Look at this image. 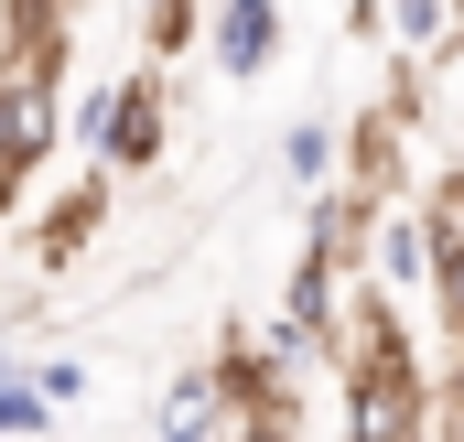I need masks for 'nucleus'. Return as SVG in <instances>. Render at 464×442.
Returning a JSON list of instances; mask_svg holds the SVG:
<instances>
[{"label":"nucleus","mask_w":464,"mask_h":442,"mask_svg":"<svg viewBox=\"0 0 464 442\" xmlns=\"http://www.w3.org/2000/svg\"><path fill=\"white\" fill-rule=\"evenodd\" d=\"M151 442H237V389H227V367H217V356H206V367H184V378L162 389Z\"/></svg>","instance_id":"5"},{"label":"nucleus","mask_w":464,"mask_h":442,"mask_svg":"<svg viewBox=\"0 0 464 442\" xmlns=\"http://www.w3.org/2000/svg\"><path fill=\"white\" fill-rule=\"evenodd\" d=\"M335 162H346V130H335V119H292V140H281V173H292V195H324V184H346Z\"/></svg>","instance_id":"9"},{"label":"nucleus","mask_w":464,"mask_h":442,"mask_svg":"<svg viewBox=\"0 0 464 442\" xmlns=\"http://www.w3.org/2000/svg\"><path fill=\"white\" fill-rule=\"evenodd\" d=\"M454 22H464V0H454Z\"/></svg>","instance_id":"16"},{"label":"nucleus","mask_w":464,"mask_h":442,"mask_svg":"<svg viewBox=\"0 0 464 442\" xmlns=\"http://www.w3.org/2000/svg\"><path fill=\"white\" fill-rule=\"evenodd\" d=\"M65 11H76V0H0V54H11V43H54Z\"/></svg>","instance_id":"10"},{"label":"nucleus","mask_w":464,"mask_h":442,"mask_svg":"<svg viewBox=\"0 0 464 442\" xmlns=\"http://www.w3.org/2000/svg\"><path fill=\"white\" fill-rule=\"evenodd\" d=\"M65 140V33L54 43H11L0 54V162L44 173Z\"/></svg>","instance_id":"2"},{"label":"nucleus","mask_w":464,"mask_h":442,"mask_svg":"<svg viewBox=\"0 0 464 442\" xmlns=\"http://www.w3.org/2000/svg\"><path fill=\"white\" fill-rule=\"evenodd\" d=\"M184 43H206V11L195 0H151V54H184Z\"/></svg>","instance_id":"11"},{"label":"nucleus","mask_w":464,"mask_h":442,"mask_svg":"<svg viewBox=\"0 0 464 442\" xmlns=\"http://www.w3.org/2000/svg\"><path fill=\"white\" fill-rule=\"evenodd\" d=\"M22 184H33V173H22V162H0V226L22 216Z\"/></svg>","instance_id":"15"},{"label":"nucleus","mask_w":464,"mask_h":442,"mask_svg":"<svg viewBox=\"0 0 464 442\" xmlns=\"http://www.w3.org/2000/svg\"><path fill=\"white\" fill-rule=\"evenodd\" d=\"M432 270H443V226H432V206H389L378 237H367V281H389V292H432Z\"/></svg>","instance_id":"6"},{"label":"nucleus","mask_w":464,"mask_h":442,"mask_svg":"<svg viewBox=\"0 0 464 442\" xmlns=\"http://www.w3.org/2000/svg\"><path fill=\"white\" fill-rule=\"evenodd\" d=\"M109 206H119V173H109V162H98V173H76L54 206H33V226H22L33 270H44V281H54V270H76V259H87V237L109 226Z\"/></svg>","instance_id":"3"},{"label":"nucleus","mask_w":464,"mask_h":442,"mask_svg":"<svg viewBox=\"0 0 464 442\" xmlns=\"http://www.w3.org/2000/svg\"><path fill=\"white\" fill-rule=\"evenodd\" d=\"M33 378H44V389H54V399H87V367H76V356H44V367H33Z\"/></svg>","instance_id":"14"},{"label":"nucleus","mask_w":464,"mask_h":442,"mask_svg":"<svg viewBox=\"0 0 464 442\" xmlns=\"http://www.w3.org/2000/svg\"><path fill=\"white\" fill-rule=\"evenodd\" d=\"M206 65L227 87L270 76L281 65V0H206Z\"/></svg>","instance_id":"4"},{"label":"nucleus","mask_w":464,"mask_h":442,"mask_svg":"<svg viewBox=\"0 0 464 442\" xmlns=\"http://www.w3.org/2000/svg\"><path fill=\"white\" fill-rule=\"evenodd\" d=\"M389 43L411 54V76H421V65H443V54H464L454 0H389Z\"/></svg>","instance_id":"8"},{"label":"nucleus","mask_w":464,"mask_h":442,"mask_svg":"<svg viewBox=\"0 0 464 442\" xmlns=\"http://www.w3.org/2000/svg\"><path fill=\"white\" fill-rule=\"evenodd\" d=\"M432 313H443V334H464V237H443V270H432Z\"/></svg>","instance_id":"12"},{"label":"nucleus","mask_w":464,"mask_h":442,"mask_svg":"<svg viewBox=\"0 0 464 442\" xmlns=\"http://www.w3.org/2000/svg\"><path fill=\"white\" fill-rule=\"evenodd\" d=\"M76 140H87V162H109V173H151V162L173 151V76L140 65V76L98 87V98L76 109Z\"/></svg>","instance_id":"1"},{"label":"nucleus","mask_w":464,"mask_h":442,"mask_svg":"<svg viewBox=\"0 0 464 442\" xmlns=\"http://www.w3.org/2000/svg\"><path fill=\"white\" fill-rule=\"evenodd\" d=\"M432 399H443V410H454V421H464V334H454V356L432 367Z\"/></svg>","instance_id":"13"},{"label":"nucleus","mask_w":464,"mask_h":442,"mask_svg":"<svg viewBox=\"0 0 464 442\" xmlns=\"http://www.w3.org/2000/svg\"><path fill=\"white\" fill-rule=\"evenodd\" d=\"M54 410H65V399H54V389L33 378V356L0 334V442H44V432H54Z\"/></svg>","instance_id":"7"},{"label":"nucleus","mask_w":464,"mask_h":442,"mask_svg":"<svg viewBox=\"0 0 464 442\" xmlns=\"http://www.w3.org/2000/svg\"><path fill=\"white\" fill-rule=\"evenodd\" d=\"M454 442H464V432H454Z\"/></svg>","instance_id":"17"}]
</instances>
